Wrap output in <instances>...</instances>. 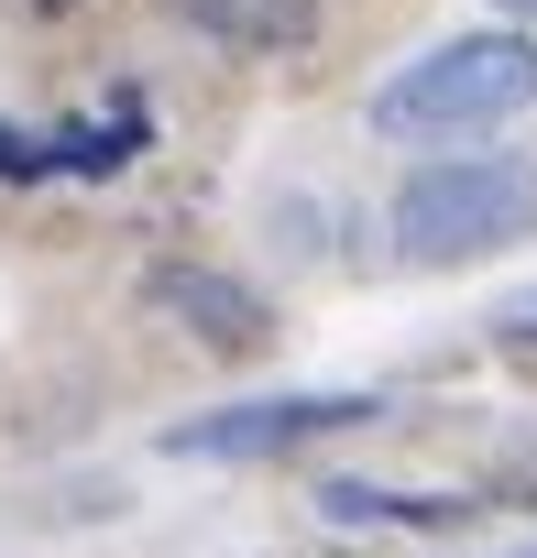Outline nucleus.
<instances>
[{"label": "nucleus", "instance_id": "nucleus-1", "mask_svg": "<svg viewBox=\"0 0 537 558\" xmlns=\"http://www.w3.org/2000/svg\"><path fill=\"white\" fill-rule=\"evenodd\" d=\"M526 110H537V34H526V23L450 34V45L406 56V66L362 99L373 143H428V154L482 143V132H504V121H526Z\"/></svg>", "mask_w": 537, "mask_h": 558}, {"label": "nucleus", "instance_id": "nucleus-2", "mask_svg": "<svg viewBox=\"0 0 537 558\" xmlns=\"http://www.w3.org/2000/svg\"><path fill=\"white\" fill-rule=\"evenodd\" d=\"M384 230L406 263H482V252L537 230V165L526 154H428L395 186Z\"/></svg>", "mask_w": 537, "mask_h": 558}, {"label": "nucleus", "instance_id": "nucleus-3", "mask_svg": "<svg viewBox=\"0 0 537 558\" xmlns=\"http://www.w3.org/2000/svg\"><path fill=\"white\" fill-rule=\"evenodd\" d=\"M341 427H373V395H252V405H208V416H176L165 449L176 460H286V449L341 438Z\"/></svg>", "mask_w": 537, "mask_h": 558}, {"label": "nucleus", "instance_id": "nucleus-4", "mask_svg": "<svg viewBox=\"0 0 537 558\" xmlns=\"http://www.w3.org/2000/svg\"><path fill=\"white\" fill-rule=\"evenodd\" d=\"M143 307L154 318H176L198 351H219V362H252L263 340H275V307H263L241 274H219V263H154L143 274Z\"/></svg>", "mask_w": 537, "mask_h": 558}, {"label": "nucleus", "instance_id": "nucleus-5", "mask_svg": "<svg viewBox=\"0 0 537 558\" xmlns=\"http://www.w3.org/2000/svg\"><path fill=\"white\" fill-rule=\"evenodd\" d=\"M176 23L208 34L219 56H308L319 45V0H176Z\"/></svg>", "mask_w": 537, "mask_h": 558}, {"label": "nucleus", "instance_id": "nucleus-6", "mask_svg": "<svg viewBox=\"0 0 537 558\" xmlns=\"http://www.w3.org/2000/svg\"><path fill=\"white\" fill-rule=\"evenodd\" d=\"M319 514H330V525H461L472 504H450V493H395V482H319Z\"/></svg>", "mask_w": 537, "mask_h": 558}, {"label": "nucleus", "instance_id": "nucleus-7", "mask_svg": "<svg viewBox=\"0 0 537 558\" xmlns=\"http://www.w3.org/2000/svg\"><path fill=\"white\" fill-rule=\"evenodd\" d=\"M56 143V175H121L132 154H143V110L121 99L110 121H67V132H45Z\"/></svg>", "mask_w": 537, "mask_h": 558}, {"label": "nucleus", "instance_id": "nucleus-8", "mask_svg": "<svg viewBox=\"0 0 537 558\" xmlns=\"http://www.w3.org/2000/svg\"><path fill=\"white\" fill-rule=\"evenodd\" d=\"M0 175H12V186L56 175V143H45V132H0Z\"/></svg>", "mask_w": 537, "mask_h": 558}, {"label": "nucleus", "instance_id": "nucleus-9", "mask_svg": "<svg viewBox=\"0 0 537 558\" xmlns=\"http://www.w3.org/2000/svg\"><path fill=\"white\" fill-rule=\"evenodd\" d=\"M493 340H515V351H537V286H526V296H504V307H493Z\"/></svg>", "mask_w": 537, "mask_h": 558}, {"label": "nucleus", "instance_id": "nucleus-10", "mask_svg": "<svg viewBox=\"0 0 537 558\" xmlns=\"http://www.w3.org/2000/svg\"><path fill=\"white\" fill-rule=\"evenodd\" d=\"M482 12H504V23H537V0H482Z\"/></svg>", "mask_w": 537, "mask_h": 558}, {"label": "nucleus", "instance_id": "nucleus-11", "mask_svg": "<svg viewBox=\"0 0 537 558\" xmlns=\"http://www.w3.org/2000/svg\"><path fill=\"white\" fill-rule=\"evenodd\" d=\"M23 12H77V0H23Z\"/></svg>", "mask_w": 537, "mask_h": 558}]
</instances>
